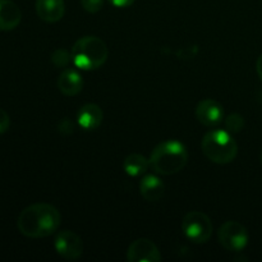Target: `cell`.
Instances as JSON below:
<instances>
[{
  "label": "cell",
  "instance_id": "cell-17",
  "mask_svg": "<svg viewBox=\"0 0 262 262\" xmlns=\"http://www.w3.org/2000/svg\"><path fill=\"white\" fill-rule=\"evenodd\" d=\"M224 125L225 129L228 132H230L232 135H235V133H239L241 130L245 128V118L241 114H237V113H233V114L228 115L224 119Z\"/></svg>",
  "mask_w": 262,
  "mask_h": 262
},
{
  "label": "cell",
  "instance_id": "cell-13",
  "mask_svg": "<svg viewBox=\"0 0 262 262\" xmlns=\"http://www.w3.org/2000/svg\"><path fill=\"white\" fill-rule=\"evenodd\" d=\"M22 20L19 7L12 0H0V31H13Z\"/></svg>",
  "mask_w": 262,
  "mask_h": 262
},
{
  "label": "cell",
  "instance_id": "cell-2",
  "mask_svg": "<svg viewBox=\"0 0 262 262\" xmlns=\"http://www.w3.org/2000/svg\"><path fill=\"white\" fill-rule=\"evenodd\" d=\"M150 168L158 176H173L188 163L187 147L178 140H166L155 146L150 155Z\"/></svg>",
  "mask_w": 262,
  "mask_h": 262
},
{
  "label": "cell",
  "instance_id": "cell-12",
  "mask_svg": "<svg viewBox=\"0 0 262 262\" xmlns=\"http://www.w3.org/2000/svg\"><path fill=\"white\" fill-rule=\"evenodd\" d=\"M102 119H104V113L97 104L90 102L79 107L77 112V123L84 130L97 129L101 125Z\"/></svg>",
  "mask_w": 262,
  "mask_h": 262
},
{
  "label": "cell",
  "instance_id": "cell-3",
  "mask_svg": "<svg viewBox=\"0 0 262 262\" xmlns=\"http://www.w3.org/2000/svg\"><path fill=\"white\" fill-rule=\"evenodd\" d=\"M72 61L81 71H96L107 60L109 49L97 36H83L74 42L71 50Z\"/></svg>",
  "mask_w": 262,
  "mask_h": 262
},
{
  "label": "cell",
  "instance_id": "cell-19",
  "mask_svg": "<svg viewBox=\"0 0 262 262\" xmlns=\"http://www.w3.org/2000/svg\"><path fill=\"white\" fill-rule=\"evenodd\" d=\"M10 127V118L9 114L4 109L0 107V135L7 132Z\"/></svg>",
  "mask_w": 262,
  "mask_h": 262
},
{
  "label": "cell",
  "instance_id": "cell-15",
  "mask_svg": "<svg viewBox=\"0 0 262 262\" xmlns=\"http://www.w3.org/2000/svg\"><path fill=\"white\" fill-rule=\"evenodd\" d=\"M148 168H150V160L141 154H130L123 161V170L132 178L145 176Z\"/></svg>",
  "mask_w": 262,
  "mask_h": 262
},
{
  "label": "cell",
  "instance_id": "cell-9",
  "mask_svg": "<svg viewBox=\"0 0 262 262\" xmlns=\"http://www.w3.org/2000/svg\"><path fill=\"white\" fill-rule=\"evenodd\" d=\"M224 107L216 100H201L196 106L197 120L205 127H217L220 123L224 122Z\"/></svg>",
  "mask_w": 262,
  "mask_h": 262
},
{
  "label": "cell",
  "instance_id": "cell-23",
  "mask_svg": "<svg viewBox=\"0 0 262 262\" xmlns=\"http://www.w3.org/2000/svg\"><path fill=\"white\" fill-rule=\"evenodd\" d=\"M258 101H260V104L262 105V91L258 94Z\"/></svg>",
  "mask_w": 262,
  "mask_h": 262
},
{
  "label": "cell",
  "instance_id": "cell-8",
  "mask_svg": "<svg viewBox=\"0 0 262 262\" xmlns=\"http://www.w3.org/2000/svg\"><path fill=\"white\" fill-rule=\"evenodd\" d=\"M127 260L129 262H159L161 261V253L152 241L138 238L128 247Z\"/></svg>",
  "mask_w": 262,
  "mask_h": 262
},
{
  "label": "cell",
  "instance_id": "cell-16",
  "mask_svg": "<svg viewBox=\"0 0 262 262\" xmlns=\"http://www.w3.org/2000/svg\"><path fill=\"white\" fill-rule=\"evenodd\" d=\"M50 60L56 68H67L69 66V63L72 61V53L63 48L56 49L51 54Z\"/></svg>",
  "mask_w": 262,
  "mask_h": 262
},
{
  "label": "cell",
  "instance_id": "cell-4",
  "mask_svg": "<svg viewBox=\"0 0 262 262\" xmlns=\"http://www.w3.org/2000/svg\"><path fill=\"white\" fill-rule=\"evenodd\" d=\"M201 150L210 161L227 165L237 158L238 145L232 133L216 128L205 133L201 141Z\"/></svg>",
  "mask_w": 262,
  "mask_h": 262
},
{
  "label": "cell",
  "instance_id": "cell-20",
  "mask_svg": "<svg viewBox=\"0 0 262 262\" xmlns=\"http://www.w3.org/2000/svg\"><path fill=\"white\" fill-rule=\"evenodd\" d=\"M59 132L63 133V135H71L74 130V124L72 120H69L68 118H64L60 123H59Z\"/></svg>",
  "mask_w": 262,
  "mask_h": 262
},
{
  "label": "cell",
  "instance_id": "cell-22",
  "mask_svg": "<svg viewBox=\"0 0 262 262\" xmlns=\"http://www.w3.org/2000/svg\"><path fill=\"white\" fill-rule=\"evenodd\" d=\"M256 72H257L258 77H260L262 82V54L257 58V61H256Z\"/></svg>",
  "mask_w": 262,
  "mask_h": 262
},
{
  "label": "cell",
  "instance_id": "cell-18",
  "mask_svg": "<svg viewBox=\"0 0 262 262\" xmlns=\"http://www.w3.org/2000/svg\"><path fill=\"white\" fill-rule=\"evenodd\" d=\"M81 5L87 13L95 14L102 9L104 0H81Z\"/></svg>",
  "mask_w": 262,
  "mask_h": 262
},
{
  "label": "cell",
  "instance_id": "cell-21",
  "mask_svg": "<svg viewBox=\"0 0 262 262\" xmlns=\"http://www.w3.org/2000/svg\"><path fill=\"white\" fill-rule=\"evenodd\" d=\"M115 8H128L136 2V0H107Z\"/></svg>",
  "mask_w": 262,
  "mask_h": 262
},
{
  "label": "cell",
  "instance_id": "cell-11",
  "mask_svg": "<svg viewBox=\"0 0 262 262\" xmlns=\"http://www.w3.org/2000/svg\"><path fill=\"white\" fill-rule=\"evenodd\" d=\"M36 13L46 23L59 22L66 13L64 0H36Z\"/></svg>",
  "mask_w": 262,
  "mask_h": 262
},
{
  "label": "cell",
  "instance_id": "cell-6",
  "mask_svg": "<svg viewBox=\"0 0 262 262\" xmlns=\"http://www.w3.org/2000/svg\"><path fill=\"white\" fill-rule=\"evenodd\" d=\"M248 232L239 222L229 220L220 225L217 230V241L220 246L229 252H241L248 245Z\"/></svg>",
  "mask_w": 262,
  "mask_h": 262
},
{
  "label": "cell",
  "instance_id": "cell-10",
  "mask_svg": "<svg viewBox=\"0 0 262 262\" xmlns=\"http://www.w3.org/2000/svg\"><path fill=\"white\" fill-rule=\"evenodd\" d=\"M58 89L64 96H76L83 89V78L74 68H64L58 77Z\"/></svg>",
  "mask_w": 262,
  "mask_h": 262
},
{
  "label": "cell",
  "instance_id": "cell-7",
  "mask_svg": "<svg viewBox=\"0 0 262 262\" xmlns=\"http://www.w3.org/2000/svg\"><path fill=\"white\" fill-rule=\"evenodd\" d=\"M54 248L56 253L64 260H78L83 253V241L77 233L71 230H63L58 233L54 241Z\"/></svg>",
  "mask_w": 262,
  "mask_h": 262
},
{
  "label": "cell",
  "instance_id": "cell-5",
  "mask_svg": "<svg viewBox=\"0 0 262 262\" xmlns=\"http://www.w3.org/2000/svg\"><path fill=\"white\" fill-rule=\"evenodd\" d=\"M182 232L191 242L201 245L206 243L212 235L211 219L205 212L189 211L182 220Z\"/></svg>",
  "mask_w": 262,
  "mask_h": 262
},
{
  "label": "cell",
  "instance_id": "cell-14",
  "mask_svg": "<svg viewBox=\"0 0 262 262\" xmlns=\"http://www.w3.org/2000/svg\"><path fill=\"white\" fill-rule=\"evenodd\" d=\"M140 193L146 201H159L164 196L165 184L155 174H145L140 181Z\"/></svg>",
  "mask_w": 262,
  "mask_h": 262
},
{
  "label": "cell",
  "instance_id": "cell-1",
  "mask_svg": "<svg viewBox=\"0 0 262 262\" xmlns=\"http://www.w3.org/2000/svg\"><path fill=\"white\" fill-rule=\"evenodd\" d=\"M61 224V215L55 206L46 202L32 204L20 211L17 228L22 235L32 239L54 234Z\"/></svg>",
  "mask_w": 262,
  "mask_h": 262
},
{
  "label": "cell",
  "instance_id": "cell-24",
  "mask_svg": "<svg viewBox=\"0 0 262 262\" xmlns=\"http://www.w3.org/2000/svg\"><path fill=\"white\" fill-rule=\"evenodd\" d=\"M260 160H261V164H262V150H261V154H260Z\"/></svg>",
  "mask_w": 262,
  "mask_h": 262
}]
</instances>
